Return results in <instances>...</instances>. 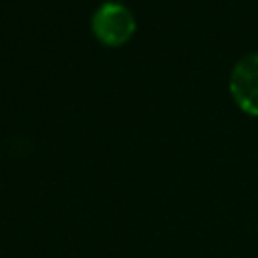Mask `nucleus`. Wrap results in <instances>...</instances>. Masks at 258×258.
I'll list each match as a JSON object with an SVG mask.
<instances>
[{
    "label": "nucleus",
    "instance_id": "nucleus-2",
    "mask_svg": "<svg viewBox=\"0 0 258 258\" xmlns=\"http://www.w3.org/2000/svg\"><path fill=\"white\" fill-rule=\"evenodd\" d=\"M228 89L234 103L250 117H258V52L244 54L230 71Z\"/></svg>",
    "mask_w": 258,
    "mask_h": 258
},
{
    "label": "nucleus",
    "instance_id": "nucleus-1",
    "mask_svg": "<svg viewBox=\"0 0 258 258\" xmlns=\"http://www.w3.org/2000/svg\"><path fill=\"white\" fill-rule=\"evenodd\" d=\"M93 36L105 46H121L137 30V20L129 6L109 0L103 2L91 16Z\"/></svg>",
    "mask_w": 258,
    "mask_h": 258
}]
</instances>
